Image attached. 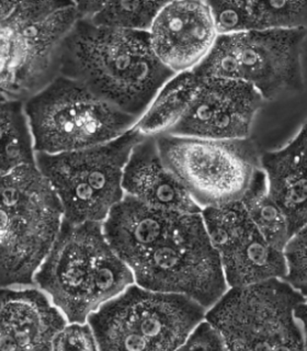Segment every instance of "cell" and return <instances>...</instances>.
Listing matches in <instances>:
<instances>
[{
	"label": "cell",
	"instance_id": "1",
	"mask_svg": "<svg viewBox=\"0 0 307 351\" xmlns=\"http://www.w3.org/2000/svg\"><path fill=\"white\" fill-rule=\"evenodd\" d=\"M60 75L138 120L175 74L157 58L148 32L78 19L60 49Z\"/></svg>",
	"mask_w": 307,
	"mask_h": 351
},
{
	"label": "cell",
	"instance_id": "2",
	"mask_svg": "<svg viewBox=\"0 0 307 351\" xmlns=\"http://www.w3.org/2000/svg\"><path fill=\"white\" fill-rule=\"evenodd\" d=\"M135 283L134 274L110 248L101 223L64 221L58 239L33 278L69 323L88 316Z\"/></svg>",
	"mask_w": 307,
	"mask_h": 351
},
{
	"label": "cell",
	"instance_id": "3",
	"mask_svg": "<svg viewBox=\"0 0 307 351\" xmlns=\"http://www.w3.org/2000/svg\"><path fill=\"white\" fill-rule=\"evenodd\" d=\"M64 222L63 208L36 164L0 177V287H29Z\"/></svg>",
	"mask_w": 307,
	"mask_h": 351
},
{
	"label": "cell",
	"instance_id": "4",
	"mask_svg": "<svg viewBox=\"0 0 307 351\" xmlns=\"http://www.w3.org/2000/svg\"><path fill=\"white\" fill-rule=\"evenodd\" d=\"M206 319L226 350L306 349V296L282 279L228 288Z\"/></svg>",
	"mask_w": 307,
	"mask_h": 351
},
{
	"label": "cell",
	"instance_id": "5",
	"mask_svg": "<svg viewBox=\"0 0 307 351\" xmlns=\"http://www.w3.org/2000/svg\"><path fill=\"white\" fill-rule=\"evenodd\" d=\"M206 310L181 295L136 283L88 316L99 350L173 351L184 345Z\"/></svg>",
	"mask_w": 307,
	"mask_h": 351
},
{
	"label": "cell",
	"instance_id": "6",
	"mask_svg": "<svg viewBox=\"0 0 307 351\" xmlns=\"http://www.w3.org/2000/svg\"><path fill=\"white\" fill-rule=\"evenodd\" d=\"M23 111L36 153L101 145L133 129L138 121L62 75L23 102Z\"/></svg>",
	"mask_w": 307,
	"mask_h": 351
},
{
	"label": "cell",
	"instance_id": "7",
	"mask_svg": "<svg viewBox=\"0 0 307 351\" xmlns=\"http://www.w3.org/2000/svg\"><path fill=\"white\" fill-rule=\"evenodd\" d=\"M144 135L136 128L80 151L36 153V166L58 195L69 224L102 223L123 197L122 178L132 148Z\"/></svg>",
	"mask_w": 307,
	"mask_h": 351
},
{
	"label": "cell",
	"instance_id": "8",
	"mask_svg": "<svg viewBox=\"0 0 307 351\" xmlns=\"http://www.w3.org/2000/svg\"><path fill=\"white\" fill-rule=\"evenodd\" d=\"M78 19L74 1H12L0 18L8 47L5 100L23 104L60 75V49Z\"/></svg>",
	"mask_w": 307,
	"mask_h": 351
},
{
	"label": "cell",
	"instance_id": "9",
	"mask_svg": "<svg viewBox=\"0 0 307 351\" xmlns=\"http://www.w3.org/2000/svg\"><path fill=\"white\" fill-rule=\"evenodd\" d=\"M305 40L306 27L219 36L193 71L200 77L246 82L265 101H273L303 90Z\"/></svg>",
	"mask_w": 307,
	"mask_h": 351
},
{
	"label": "cell",
	"instance_id": "10",
	"mask_svg": "<svg viewBox=\"0 0 307 351\" xmlns=\"http://www.w3.org/2000/svg\"><path fill=\"white\" fill-rule=\"evenodd\" d=\"M130 268L142 288L181 294L206 310L228 289L221 256L208 239L201 212L182 214L173 230Z\"/></svg>",
	"mask_w": 307,
	"mask_h": 351
},
{
	"label": "cell",
	"instance_id": "11",
	"mask_svg": "<svg viewBox=\"0 0 307 351\" xmlns=\"http://www.w3.org/2000/svg\"><path fill=\"white\" fill-rule=\"evenodd\" d=\"M164 166L201 208L241 200L260 168V153L250 138L211 140L155 136Z\"/></svg>",
	"mask_w": 307,
	"mask_h": 351
},
{
	"label": "cell",
	"instance_id": "12",
	"mask_svg": "<svg viewBox=\"0 0 307 351\" xmlns=\"http://www.w3.org/2000/svg\"><path fill=\"white\" fill-rule=\"evenodd\" d=\"M263 104L260 93L246 82L202 77L186 112L166 134L211 140L247 138Z\"/></svg>",
	"mask_w": 307,
	"mask_h": 351
},
{
	"label": "cell",
	"instance_id": "13",
	"mask_svg": "<svg viewBox=\"0 0 307 351\" xmlns=\"http://www.w3.org/2000/svg\"><path fill=\"white\" fill-rule=\"evenodd\" d=\"M148 34L157 58L173 74L200 65L219 36L208 1L200 0L167 1Z\"/></svg>",
	"mask_w": 307,
	"mask_h": 351
},
{
	"label": "cell",
	"instance_id": "14",
	"mask_svg": "<svg viewBox=\"0 0 307 351\" xmlns=\"http://www.w3.org/2000/svg\"><path fill=\"white\" fill-rule=\"evenodd\" d=\"M66 324L41 289L0 287V350H52Z\"/></svg>",
	"mask_w": 307,
	"mask_h": 351
},
{
	"label": "cell",
	"instance_id": "15",
	"mask_svg": "<svg viewBox=\"0 0 307 351\" xmlns=\"http://www.w3.org/2000/svg\"><path fill=\"white\" fill-rule=\"evenodd\" d=\"M181 215L124 195L101 223L102 233L115 255L130 267L160 243Z\"/></svg>",
	"mask_w": 307,
	"mask_h": 351
},
{
	"label": "cell",
	"instance_id": "16",
	"mask_svg": "<svg viewBox=\"0 0 307 351\" xmlns=\"http://www.w3.org/2000/svg\"><path fill=\"white\" fill-rule=\"evenodd\" d=\"M124 195L154 208L181 214L200 213L202 208L164 166L155 136H144L132 148L122 178Z\"/></svg>",
	"mask_w": 307,
	"mask_h": 351
},
{
	"label": "cell",
	"instance_id": "17",
	"mask_svg": "<svg viewBox=\"0 0 307 351\" xmlns=\"http://www.w3.org/2000/svg\"><path fill=\"white\" fill-rule=\"evenodd\" d=\"M306 124L278 151L260 154L267 188L288 219L291 235L306 228Z\"/></svg>",
	"mask_w": 307,
	"mask_h": 351
},
{
	"label": "cell",
	"instance_id": "18",
	"mask_svg": "<svg viewBox=\"0 0 307 351\" xmlns=\"http://www.w3.org/2000/svg\"><path fill=\"white\" fill-rule=\"evenodd\" d=\"M219 36L306 27V1H208Z\"/></svg>",
	"mask_w": 307,
	"mask_h": 351
},
{
	"label": "cell",
	"instance_id": "19",
	"mask_svg": "<svg viewBox=\"0 0 307 351\" xmlns=\"http://www.w3.org/2000/svg\"><path fill=\"white\" fill-rule=\"evenodd\" d=\"M219 254L228 288L283 279L286 274L282 252L269 245L254 224Z\"/></svg>",
	"mask_w": 307,
	"mask_h": 351
},
{
	"label": "cell",
	"instance_id": "20",
	"mask_svg": "<svg viewBox=\"0 0 307 351\" xmlns=\"http://www.w3.org/2000/svg\"><path fill=\"white\" fill-rule=\"evenodd\" d=\"M202 77L184 71L170 78L157 93L135 128L144 136L166 134L186 112Z\"/></svg>",
	"mask_w": 307,
	"mask_h": 351
},
{
	"label": "cell",
	"instance_id": "21",
	"mask_svg": "<svg viewBox=\"0 0 307 351\" xmlns=\"http://www.w3.org/2000/svg\"><path fill=\"white\" fill-rule=\"evenodd\" d=\"M166 1H82L76 3L79 19L118 30L148 32Z\"/></svg>",
	"mask_w": 307,
	"mask_h": 351
},
{
	"label": "cell",
	"instance_id": "22",
	"mask_svg": "<svg viewBox=\"0 0 307 351\" xmlns=\"http://www.w3.org/2000/svg\"><path fill=\"white\" fill-rule=\"evenodd\" d=\"M241 200L250 221L265 241L282 252L292 235L284 213L269 195L266 176L261 168L256 171Z\"/></svg>",
	"mask_w": 307,
	"mask_h": 351
},
{
	"label": "cell",
	"instance_id": "23",
	"mask_svg": "<svg viewBox=\"0 0 307 351\" xmlns=\"http://www.w3.org/2000/svg\"><path fill=\"white\" fill-rule=\"evenodd\" d=\"M36 164L32 136L23 104H0V177L23 165Z\"/></svg>",
	"mask_w": 307,
	"mask_h": 351
},
{
	"label": "cell",
	"instance_id": "24",
	"mask_svg": "<svg viewBox=\"0 0 307 351\" xmlns=\"http://www.w3.org/2000/svg\"><path fill=\"white\" fill-rule=\"evenodd\" d=\"M201 217L208 239L219 252L252 224L241 200L202 208Z\"/></svg>",
	"mask_w": 307,
	"mask_h": 351
},
{
	"label": "cell",
	"instance_id": "25",
	"mask_svg": "<svg viewBox=\"0 0 307 351\" xmlns=\"http://www.w3.org/2000/svg\"><path fill=\"white\" fill-rule=\"evenodd\" d=\"M286 274L285 282L306 296V228L291 236L282 250Z\"/></svg>",
	"mask_w": 307,
	"mask_h": 351
},
{
	"label": "cell",
	"instance_id": "26",
	"mask_svg": "<svg viewBox=\"0 0 307 351\" xmlns=\"http://www.w3.org/2000/svg\"><path fill=\"white\" fill-rule=\"evenodd\" d=\"M52 350H99L96 337L90 325L86 323H69L60 329L52 343Z\"/></svg>",
	"mask_w": 307,
	"mask_h": 351
},
{
	"label": "cell",
	"instance_id": "27",
	"mask_svg": "<svg viewBox=\"0 0 307 351\" xmlns=\"http://www.w3.org/2000/svg\"><path fill=\"white\" fill-rule=\"evenodd\" d=\"M226 350L224 340L215 327L206 318L192 329L179 350Z\"/></svg>",
	"mask_w": 307,
	"mask_h": 351
},
{
	"label": "cell",
	"instance_id": "28",
	"mask_svg": "<svg viewBox=\"0 0 307 351\" xmlns=\"http://www.w3.org/2000/svg\"><path fill=\"white\" fill-rule=\"evenodd\" d=\"M3 101H5V99L3 98V97L1 96V95H0V104H1V102H3Z\"/></svg>",
	"mask_w": 307,
	"mask_h": 351
}]
</instances>
